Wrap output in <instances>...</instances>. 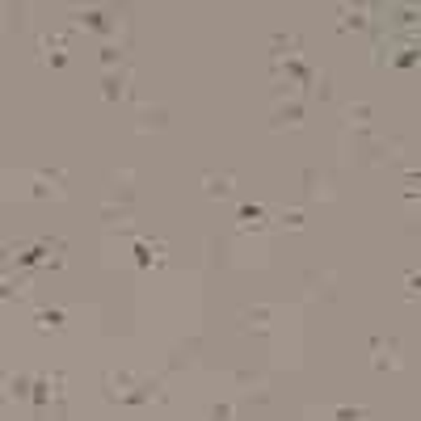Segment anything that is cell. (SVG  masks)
Returning <instances> with one entry per match:
<instances>
[{
  "label": "cell",
  "instance_id": "1",
  "mask_svg": "<svg viewBox=\"0 0 421 421\" xmlns=\"http://www.w3.org/2000/svg\"><path fill=\"white\" fill-rule=\"evenodd\" d=\"M211 194H232V177H207Z\"/></svg>",
  "mask_w": 421,
  "mask_h": 421
}]
</instances>
